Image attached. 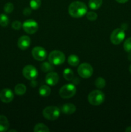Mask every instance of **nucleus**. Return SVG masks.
I'll return each mask as SVG.
<instances>
[{
    "label": "nucleus",
    "instance_id": "1",
    "mask_svg": "<svg viewBox=\"0 0 131 132\" xmlns=\"http://www.w3.org/2000/svg\"><path fill=\"white\" fill-rule=\"evenodd\" d=\"M68 12L71 16L78 18L87 14V8L84 3L82 1H74L69 5Z\"/></svg>",
    "mask_w": 131,
    "mask_h": 132
},
{
    "label": "nucleus",
    "instance_id": "2",
    "mask_svg": "<svg viewBox=\"0 0 131 132\" xmlns=\"http://www.w3.org/2000/svg\"><path fill=\"white\" fill-rule=\"evenodd\" d=\"M105 101V95L100 90H94L88 95V101L91 105L99 106Z\"/></svg>",
    "mask_w": 131,
    "mask_h": 132
},
{
    "label": "nucleus",
    "instance_id": "3",
    "mask_svg": "<svg viewBox=\"0 0 131 132\" xmlns=\"http://www.w3.org/2000/svg\"><path fill=\"white\" fill-rule=\"evenodd\" d=\"M48 60L53 65L59 66L63 64L66 60V56L64 53L59 50H53L49 54Z\"/></svg>",
    "mask_w": 131,
    "mask_h": 132
},
{
    "label": "nucleus",
    "instance_id": "4",
    "mask_svg": "<svg viewBox=\"0 0 131 132\" xmlns=\"http://www.w3.org/2000/svg\"><path fill=\"white\" fill-rule=\"evenodd\" d=\"M77 88L73 84H67L60 88L59 95L63 99H70L76 94Z\"/></svg>",
    "mask_w": 131,
    "mask_h": 132
},
{
    "label": "nucleus",
    "instance_id": "5",
    "mask_svg": "<svg viewBox=\"0 0 131 132\" xmlns=\"http://www.w3.org/2000/svg\"><path fill=\"white\" fill-rule=\"evenodd\" d=\"M60 110L59 108L53 106H47L43 110L42 114L45 119L50 121H55L59 118Z\"/></svg>",
    "mask_w": 131,
    "mask_h": 132
},
{
    "label": "nucleus",
    "instance_id": "6",
    "mask_svg": "<svg viewBox=\"0 0 131 132\" xmlns=\"http://www.w3.org/2000/svg\"><path fill=\"white\" fill-rule=\"evenodd\" d=\"M77 70L79 76L84 79L89 78L93 73V68L92 66L86 63L81 64L78 67Z\"/></svg>",
    "mask_w": 131,
    "mask_h": 132
},
{
    "label": "nucleus",
    "instance_id": "7",
    "mask_svg": "<svg viewBox=\"0 0 131 132\" xmlns=\"http://www.w3.org/2000/svg\"><path fill=\"white\" fill-rule=\"evenodd\" d=\"M125 37V34L122 28H116L114 30L110 35V41L114 45H117L120 44Z\"/></svg>",
    "mask_w": 131,
    "mask_h": 132
},
{
    "label": "nucleus",
    "instance_id": "8",
    "mask_svg": "<svg viewBox=\"0 0 131 132\" xmlns=\"http://www.w3.org/2000/svg\"><path fill=\"white\" fill-rule=\"evenodd\" d=\"M23 74L25 78L30 81L35 80L38 76L37 68L32 65H26L23 70Z\"/></svg>",
    "mask_w": 131,
    "mask_h": 132
},
{
    "label": "nucleus",
    "instance_id": "9",
    "mask_svg": "<svg viewBox=\"0 0 131 132\" xmlns=\"http://www.w3.org/2000/svg\"><path fill=\"white\" fill-rule=\"evenodd\" d=\"M22 27L24 32L30 34H33L35 33L39 28L37 23L33 19H28V20L25 21L22 24Z\"/></svg>",
    "mask_w": 131,
    "mask_h": 132
},
{
    "label": "nucleus",
    "instance_id": "10",
    "mask_svg": "<svg viewBox=\"0 0 131 132\" xmlns=\"http://www.w3.org/2000/svg\"><path fill=\"white\" fill-rule=\"evenodd\" d=\"M32 54L35 59L42 61L46 59L47 52L44 48L41 47V46H36L32 49Z\"/></svg>",
    "mask_w": 131,
    "mask_h": 132
},
{
    "label": "nucleus",
    "instance_id": "11",
    "mask_svg": "<svg viewBox=\"0 0 131 132\" xmlns=\"http://www.w3.org/2000/svg\"><path fill=\"white\" fill-rule=\"evenodd\" d=\"M14 93L10 89L4 88L0 92V100L3 103H10L14 99Z\"/></svg>",
    "mask_w": 131,
    "mask_h": 132
},
{
    "label": "nucleus",
    "instance_id": "12",
    "mask_svg": "<svg viewBox=\"0 0 131 132\" xmlns=\"http://www.w3.org/2000/svg\"><path fill=\"white\" fill-rule=\"evenodd\" d=\"M30 38L27 36H23L19 39L17 42L18 47L22 50H26L30 45Z\"/></svg>",
    "mask_w": 131,
    "mask_h": 132
},
{
    "label": "nucleus",
    "instance_id": "13",
    "mask_svg": "<svg viewBox=\"0 0 131 132\" xmlns=\"http://www.w3.org/2000/svg\"><path fill=\"white\" fill-rule=\"evenodd\" d=\"M59 75L55 72H51L48 73L47 76H46V78H45L46 83L50 86H55V85H57L58 81H59Z\"/></svg>",
    "mask_w": 131,
    "mask_h": 132
},
{
    "label": "nucleus",
    "instance_id": "14",
    "mask_svg": "<svg viewBox=\"0 0 131 132\" xmlns=\"http://www.w3.org/2000/svg\"><path fill=\"white\" fill-rule=\"evenodd\" d=\"M76 106L72 103H66L61 107V112L64 114L71 115L75 112Z\"/></svg>",
    "mask_w": 131,
    "mask_h": 132
},
{
    "label": "nucleus",
    "instance_id": "15",
    "mask_svg": "<svg viewBox=\"0 0 131 132\" xmlns=\"http://www.w3.org/2000/svg\"><path fill=\"white\" fill-rule=\"evenodd\" d=\"M10 126L9 121L6 116L0 115V132L6 131Z\"/></svg>",
    "mask_w": 131,
    "mask_h": 132
},
{
    "label": "nucleus",
    "instance_id": "16",
    "mask_svg": "<svg viewBox=\"0 0 131 132\" xmlns=\"http://www.w3.org/2000/svg\"><path fill=\"white\" fill-rule=\"evenodd\" d=\"M14 92L15 94L18 95H23L26 92V87L24 84H17L16 86H15L14 88Z\"/></svg>",
    "mask_w": 131,
    "mask_h": 132
},
{
    "label": "nucleus",
    "instance_id": "17",
    "mask_svg": "<svg viewBox=\"0 0 131 132\" xmlns=\"http://www.w3.org/2000/svg\"><path fill=\"white\" fill-rule=\"evenodd\" d=\"M39 93L42 97H48L51 94V89L47 85H42L39 88Z\"/></svg>",
    "mask_w": 131,
    "mask_h": 132
},
{
    "label": "nucleus",
    "instance_id": "18",
    "mask_svg": "<svg viewBox=\"0 0 131 132\" xmlns=\"http://www.w3.org/2000/svg\"><path fill=\"white\" fill-rule=\"evenodd\" d=\"M102 0H89V6L92 10H97L102 5Z\"/></svg>",
    "mask_w": 131,
    "mask_h": 132
},
{
    "label": "nucleus",
    "instance_id": "19",
    "mask_svg": "<svg viewBox=\"0 0 131 132\" xmlns=\"http://www.w3.org/2000/svg\"><path fill=\"white\" fill-rule=\"evenodd\" d=\"M68 62L69 63V64H70L72 67H76V66L78 65V64L80 63V60L78 56H77L76 55H74V54H72V55H69L68 57Z\"/></svg>",
    "mask_w": 131,
    "mask_h": 132
},
{
    "label": "nucleus",
    "instance_id": "20",
    "mask_svg": "<svg viewBox=\"0 0 131 132\" xmlns=\"http://www.w3.org/2000/svg\"><path fill=\"white\" fill-rule=\"evenodd\" d=\"M63 76L67 81H72L74 77V73L70 68H66L63 72Z\"/></svg>",
    "mask_w": 131,
    "mask_h": 132
},
{
    "label": "nucleus",
    "instance_id": "21",
    "mask_svg": "<svg viewBox=\"0 0 131 132\" xmlns=\"http://www.w3.org/2000/svg\"><path fill=\"white\" fill-rule=\"evenodd\" d=\"M41 69L43 72H50L53 70L54 67L51 63H48V62H44L41 64Z\"/></svg>",
    "mask_w": 131,
    "mask_h": 132
},
{
    "label": "nucleus",
    "instance_id": "22",
    "mask_svg": "<svg viewBox=\"0 0 131 132\" xmlns=\"http://www.w3.org/2000/svg\"><path fill=\"white\" fill-rule=\"evenodd\" d=\"M33 131L35 132H48L50 131V130L47 127V126H46L44 124L39 123L34 126Z\"/></svg>",
    "mask_w": 131,
    "mask_h": 132
},
{
    "label": "nucleus",
    "instance_id": "23",
    "mask_svg": "<svg viewBox=\"0 0 131 132\" xmlns=\"http://www.w3.org/2000/svg\"><path fill=\"white\" fill-rule=\"evenodd\" d=\"M9 24V18L6 14H0V25L1 27H5L8 26Z\"/></svg>",
    "mask_w": 131,
    "mask_h": 132
},
{
    "label": "nucleus",
    "instance_id": "24",
    "mask_svg": "<svg viewBox=\"0 0 131 132\" xmlns=\"http://www.w3.org/2000/svg\"><path fill=\"white\" fill-rule=\"evenodd\" d=\"M95 84V86H96L98 88L101 89L104 88L105 87L106 82H105V79H104V78H102V77H98V78H97L96 79Z\"/></svg>",
    "mask_w": 131,
    "mask_h": 132
},
{
    "label": "nucleus",
    "instance_id": "25",
    "mask_svg": "<svg viewBox=\"0 0 131 132\" xmlns=\"http://www.w3.org/2000/svg\"><path fill=\"white\" fill-rule=\"evenodd\" d=\"M41 0H30V8L33 10H37L41 6Z\"/></svg>",
    "mask_w": 131,
    "mask_h": 132
},
{
    "label": "nucleus",
    "instance_id": "26",
    "mask_svg": "<svg viewBox=\"0 0 131 132\" xmlns=\"http://www.w3.org/2000/svg\"><path fill=\"white\" fill-rule=\"evenodd\" d=\"M123 48L127 52L131 53V37L125 40L123 44Z\"/></svg>",
    "mask_w": 131,
    "mask_h": 132
},
{
    "label": "nucleus",
    "instance_id": "27",
    "mask_svg": "<svg viewBox=\"0 0 131 132\" xmlns=\"http://www.w3.org/2000/svg\"><path fill=\"white\" fill-rule=\"evenodd\" d=\"M4 11L6 14H10L14 10V5L12 3H6L4 6Z\"/></svg>",
    "mask_w": 131,
    "mask_h": 132
},
{
    "label": "nucleus",
    "instance_id": "28",
    "mask_svg": "<svg viewBox=\"0 0 131 132\" xmlns=\"http://www.w3.org/2000/svg\"><path fill=\"white\" fill-rule=\"evenodd\" d=\"M87 19L89 21H95L98 18L97 14L94 12H89L86 15Z\"/></svg>",
    "mask_w": 131,
    "mask_h": 132
},
{
    "label": "nucleus",
    "instance_id": "29",
    "mask_svg": "<svg viewBox=\"0 0 131 132\" xmlns=\"http://www.w3.org/2000/svg\"><path fill=\"white\" fill-rule=\"evenodd\" d=\"M22 27V24L20 21H15L12 23V27L13 29L16 30H18L21 28V27Z\"/></svg>",
    "mask_w": 131,
    "mask_h": 132
},
{
    "label": "nucleus",
    "instance_id": "30",
    "mask_svg": "<svg viewBox=\"0 0 131 132\" xmlns=\"http://www.w3.org/2000/svg\"><path fill=\"white\" fill-rule=\"evenodd\" d=\"M23 12L24 15L28 16V15H30L31 13H32V9H31V8L30 9V8H25V9L23 10Z\"/></svg>",
    "mask_w": 131,
    "mask_h": 132
},
{
    "label": "nucleus",
    "instance_id": "31",
    "mask_svg": "<svg viewBox=\"0 0 131 132\" xmlns=\"http://www.w3.org/2000/svg\"><path fill=\"white\" fill-rule=\"evenodd\" d=\"M117 2L119 3H125L127 2L128 0H116Z\"/></svg>",
    "mask_w": 131,
    "mask_h": 132
},
{
    "label": "nucleus",
    "instance_id": "32",
    "mask_svg": "<svg viewBox=\"0 0 131 132\" xmlns=\"http://www.w3.org/2000/svg\"><path fill=\"white\" fill-rule=\"evenodd\" d=\"M126 132H131V126H129V127L127 128L125 130Z\"/></svg>",
    "mask_w": 131,
    "mask_h": 132
},
{
    "label": "nucleus",
    "instance_id": "33",
    "mask_svg": "<svg viewBox=\"0 0 131 132\" xmlns=\"http://www.w3.org/2000/svg\"><path fill=\"white\" fill-rule=\"evenodd\" d=\"M128 60L130 61H131V53H130L129 55H128Z\"/></svg>",
    "mask_w": 131,
    "mask_h": 132
},
{
    "label": "nucleus",
    "instance_id": "34",
    "mask_svg": "<svg viewBox=\"0 0 131 132\" xmlns=\"http://www.w3.org/2000/svg\"><path fill=\"white\" fill-rule=\"evenodd\" d=\"M10 131H16V130H9V132H10Z\"/></svg>",
    "mask_w": 131,
    "mask_h": 132
},
{
    "label": "nucleus",
    "instance_id": "35",
    "mask_svg": "<svg viewBox=\"0 0 131 132\" xmlns=\"http://www.w3.org/2000/svg\"><path fill=\"white\" fill-rule=\"evenodd\" d=\"M129 71H130V73H131V65L130 66V67H129Z\"/></svg>",
    "mask_w": 131,
    "mask_h": 132
}]
</instances>
